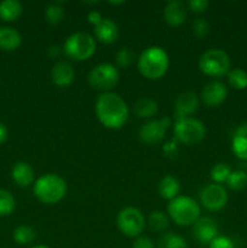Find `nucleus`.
<instances>
[{
	"mask_svg": "<svg viewBox=\"0 0 247 248\" xmlns=\"http://www.w3.org/2000/svg\"><path fill=\"white\" fill-rule=\"evenodd\" d=\"M96 115L99 123L110 130H119L127 121L130 110L127 103L115 92H103L96 101Z\"/></svg>",
	"mask_w": 247,
	"mask_h": 248,
	"instance_id": "1",
	"label": "nucleus"
},
{
	"mask_svg": "<svg viewBox=\"0 0 247 248\" xmlns=\"http://www.w3.org/2000/svg\"><path fill=\"white\" fill-rule=\"evenodd\" d=\"M137 67L144 78L159 80L166 74L170 67L169 55L160 46H149L138 57Z\"/></svg>",
	"mask_w": 247,
	"mask_h": 248,
	"instance_id": "2",
	"label": "nucleus"
},
{
	"mask_svg": "<svg viewBox=\"0 0 247 248\" xmlns=\"http://www.w3.org/2000/svg\"><path fill=\"white\" fill-rule=\"evenodd\" d=\"M33 191L40 202L45 205H55L67 194V182L58 174H44L34 182Z\"/></svg>",
	"mask_w": 247,
	"mask_h": 248,
	"instance_id": "3",
	"label": "nucleus"
},
{
	"mask_svg": "<svg viewBox=\"0 0 247 248\" xmlns=\"http://www.w3.org/2000/svg\"><path fill=\"white\" fill-rule=\"evenodd\" d=\"M167 212L176 224L190 227L200 218V206L194 199L182 195L170 201Z\"/></svg>",
	"mask_w": 247,
	"mask_h": 248,
	"instance_id": "4",
	"label": "nucleus"
},
{
	"mask_svg": "<svg viewBox=\"0 0 247 248\" xmlns=\"http://www.w3.org/2000/svg\"><path fill=\"white\" fill-rule=\"evenodd\" d=\"M199 69L211 78L224 77L230 70V57L222 48H210L199 58Z\"/></svg>",
	"mask_w": 247,
	"mask_h": 248,
	"instance_id": "5",
	"label": "nucleus"
},
{
	"mask_svg": "<svg viewBox=\"0 0 247 248\" xmlns=\"http://www.w3.org/2000/svg\"><path fill=\"white\" fill-rule=\"evenodd\" d=\"M63 51L68 57L77 62L86 61L96 51V40L90 34L77 31L68 36L63 45Z\"/></svg>",
	"mask_w": 247,
	"mask_h": 248,
	"instance_id": "6",
	"label": "nucleus"
},
{
	"mask_svg": "<svg viewBox=\"0 0 247 248\" xmlns=\"http://www.w3.org/2000/svg\"><path fill=\"white\" fill-rule=\"evenodd\" d=\"M177 140L185 145H194L200 143L206 136V127L202 121L195 118H186L176 121L173 127Z\"/></svg>",
	"mask_w": 247,
	"mask_h": 248,
	"instance_id": "7",
	"label": "nucleus"
},
{
	"mask_svg": "<svg viewBox=\"0 0 247 248\" xmlns=\"http://www.w3.org/2000/svg\"><path fill=\"white\" fill-rule=\"evenodd\" d=\"M116 224L119 230L128 237H139L145 228V218L140 210L125 207L118 213Z\"/></svg>",
	"mask_w": 247,
	"mask_h": 248,
	"instance_id": "8",
	"label": "nucleus"
},
{
	"mask_svg": "<svg viewBox=\"0 0 247 248\" xmlns=\"http://www.w3.org/2000/svg\"><path fill=\"white\" fill-rule=\"evenodd\" d=\"M119 78H120L119 70L113 64L101 63L92 68L87 80L93 89L103 92H110V90H113L118 84Z\"/></svg>",
	"mask_w": 247,
	"mask_h": 248,
	"instance_id": "9",
	"label": "nucleus"
},
{
	"mask_svg": "<svg viewBox=\"0 0 247 248\" xmlns=\"http://www.w3.org/2000/svg\"><path fill=\"white\" fill-rule=\"evenodd\" d=\"M171 124L172 120L169 116H164L159 120L148 121L138 131L139 140L144 142L145 144H157L164 140Z\"/></svg>",
	"mask_w": 247,
	"mask_h": 248,
	"instance_id": "10",
	"label": "nucleus"
},
{
	"mask_svg": "<svg viewBox=\"0 0 247 248\" xmlns=\"http://www.w3.org/2000/svg\"><path fill=\"white\" fill-rule=\"evenodd\" d=\"M201 205L208 211H219L227 205L228 193L222 184H207L200 193Z\"/></svg>",
	"mask_w": 247,
	"mask_h": 248,
	"instance_id": "11",
	"label": "nucleus"
},
{
	"mask_svg": "<svg viewBox=\"0 0 247 248\" xmlns=\"http://www.w3.org/2000/svg\"><path fill=\"white\" fill-rule=\"evenodd\" d=\"M193 235L201 245H210L218 236V224L213 218L200 217L193 225Z\"/></svg>",
	"mask_w": 247,
	"mask_h": 248,
	"instance_id": "12",
	"label": "nucleus"
},
{
	"mask_svg": "<svg viewBox=\"0 0 247 248\" xmlns=\"http://www.w3.org/2000/svg\"><path fill=\"white\" fill-rule=\"evenodd\" d=\"M200 106V99L198 94L191 91L182 92L178 94L176 99V110H174V118L177 121L182 119L190 118V115L198 111Z\"/></svg>",
	"mask_w": 247,
	"mask_h": 248,
	"instance_id": "13",
	"label": "nucleus"
},
{
	"mask_svg": "<svg viewBox=\"0 0 247 248\" xmlns=\"http://www.w3.org/2000/svg\"><path fill=\"white\" fill-rule=\"evenodd\" d=\"M228 96V89L222 81L213 80L208 82L201 90V99L207 107H217L225 101Z\"/></svg>",
	"mask_w": 247,
	"mask_h": 248,
	"instance_id": "14",
	"label": "nucleus"
},
{
	"mask_svg": "<svg viewBox=\"0 0 247 248\" xmlns=\"http://www.w3.org/2000/svg\"><path fill=\"white\" fill-rule=\"evenodd\" d=\"M51 79L56 86H69L75 79L74 68L69 62H65V61L57 62L51 70Z\"/></svg>",
	"mask_w": 247,
	"mask_h": 248,
	"instance_id": "15",
	"label": "nucleus"
},
{
	"mask_svg": "<svg viewBox=\"0 0 247 248\" xmlns=\"http://www.w3.org/2000/svg\"><path fill=\"white\" fill-rule=\"evenodd\" d=\"M186 5L179 0H172L166 4L164 9V18L170 26L178 27L186 19Z\"/></svg>",
	"mask_w": 247,
	"mask_h": 248,
	"instance_id": "16",
	"label": "nucleus"
},
{
	"mask_svg": "<svg viewBox=\"0 0 247 248\" xmlns=\"http://www.w3.org/2000/svg\"><path fill=\"white\" fill-rule=\"evenodd\" d=\"M11 176L15 183L17 186H22V188L31 186L34 182V179H35V173H34L33 167H31V164L26 161H19L15 164L14 169L11 171Z\"/></svg>",
	"mask_w": 247,
	"mask_h": 248,
	"instance_id": "17",
	"label": "nucleus"
},
{
	"mask_svg": "<svg viewBox=\"0 0 247 248\" xmlns=\"http://www.w3.org/2000/svg\"><path fill=\"white\" fill-rule=\"evenodd\" d=\"M94 35L101 43L113 44L119 36L118 24L110 18H103V21L94 27Z\"/></svg>",
	"mask_w": 247,
	"mask_h": 248,
	"instance_id": "18",
	"label": "nucleus"
},
{
	"mask_svg": "<svg viewBox=\"0 0 247 248\" xmlns=\"http://www.w3.org/2000/svg\"><path fill=\"white\" fill-rule=\"evenodd\" d=\"M232 149L239 159L247 160V123L241 124L235 130L232 140Z\"/></svg>",
	"mask_w": 247,
	"mask_h": 248,
	"instance_id": "19",
	"label": "nucleus"
},
{
	"mask_svg": "<svg viewBox=\"0 0 247 248\" xmlns=\"http://www.w3.org/2000/svg\"><path fill=\"white\" fill-rule=\"evenodd\" d=\"M22 36L16 29L10 27L0 28V50L14 51L21 46Z\"/></svg>",
	"mask_w": 247,
	"mask_h": 248,
	"instance_id": "20",
	"label": "nucleus"
},
{
	"mask_svg": "<svg viewBox=\"0 0 247 248\" xmlns=\"http://www.w3.org/2000/svg\"><path fill=\"white\" fill-rule=\"evenodd\" d=\"M181 191V183L178 179L172 174H167L160 181L159 183V194L165 200H173L177 196H179Z\"/></svg>",
	"mask_w": 247,
	"mask_h": 248,
	"instance_id": "21",
	"label": "nucleus"
},
{
	"mask_svg": "<svg viewBox=\"0 0 247 248\" xmlns=\"http://www.w3.org/2000/svg\"><path fill=\"white\" fill-rule=\"evenodd\" d=\"M23 12L22 4L17 0H4L0 2V18L6 22L16 21Z\"/></svg>",
	"mask_w": 247,
	"mask_h": 248,
	"instance_id": "22",
	"label": "nucleus"
},
{
	"mask_svg": "<svg viewBox=\"0 0 247 248\" xmlns=\"http://www.w3.org/2000/svg\"><path fill=\"white\" fill-rule=\"evenodd\" d=\"M157 106L156 101L152 98H140L136 102L135 107H133V110L135 114L138 118H150V116H154L157 113Z\"/></svg>",
	"mask_w": 247,
	"mask_h": 248,
	"instance_id": "23",
	"label": "nucleus"
},
{
	"mask_svg": "<svg viewBox=\"0 0 247 248\" xmlns=\"http://www.w3.org/2000/svg\"><path fill=\"white\" fill-rule=\"evenodd\" d=\"M159 248H188V242L176 232H166L159 239Z\"/></svg>",
	"mask_w": 247,
	"mask_h": 248,
	"instance_id": "24",
	"label": "nucleus"
},
{
	"mask_svg": "<svg viewBox=\"0 0 247 248\" xmlns=\"http://www.w3.org/2000/svg\"><path fill=\"white\" fill-rule=\"evenodd\" d=\"M36 239V232L29 225H19L14 232V240L18 245H31Z\"/></svg>",
	"mask_w": 247,
	"mask_h": 248,
	"instance_id": "25",
	"label": "nucleus"
},
{
	"mask_svg": "<svg viewBox=\"0 0 247 248\" xmlns=\"http://www.w3.org/2000/svg\"><path fill=\"white\" fill-rule=\"evenodd\" d=\"M65 11L64 7L62 6L58 2H52V4H48L45 9V18L47 21V23L56 26V24H60L61 22L64 19Z\"/></svg>",
	"mask_w": 247,
	"mask_h": 248,
	"instance_id": "26",
	"label": "nucleus"
},
{
	"mask_svg": "<svg viewBox=\"0 0 247 248\" xmlns=\"http://www.w3.org/2000/svg\"><path fill=\"white\" fill-rule=\"evenodd\" d=\"M148 224L154 232H164L169 228L170 219L162 211H154L149 215Z\"/></svg>",
	"mask_w": 247,
	"mask_h": 248,
	"instance_id": "27",
	"label": "nucleus"
},
{
	"mask_svg": "<svg viewBox=\"0 0 247 248\" xmlns=\"http://www.w3.org/2000/svg\"><path fill=\"white\" fill-rule=\"evenodd\" d=\"M228 81L234 89L244 90L247 87V72L241 68H234L228 73Z\"/></svg>",
	"mask_w": 247,
	"mask_h": 248,
	"instance_id": "28",
	"label": "nucleus"
},
{
	"mask_svg": "<svg viewBox=\"0 0 247 248\" xmlns=\"http://www.w3.org/2000/svg\"><path fill=\"white\" fill-rule=\"evenodd\" d=\"M16 208L14 195L5 189H0V217L10 216Z\"/></svg>",
	"mask_w": 247,
	"mask_h": 248,
	"instance_id": "29",
	"label": "nucleus"
},
{
	"mask_svg": "<svg viewBox=\"0 0 247 248\" xmlns=\"http://www.w3.org/2000/svg\"><path fill=\"white\" fill-rule=\"evenodd\" d=\"M230 173H232V169L229 165L225 162H217L211 170V178L216 184L227 183Z\"/></svg>",
	"mask_w": 247,
	"mask_h": 248,
	"instance_id": "30",
	"label": "nucleus"
},
{
	"mask_svg": "<svg viewBox=\"0 0 247 248\" xmlns=\"http://www.w3.org/2000/svg\"><path fill=\"white\" fill-rule=\"evenodd\" d=\"M136 60V53L135 51L132 50L128 46H125V47H121L120 50L116 52L115 55V63L118 67L120 68H128Z\"/></svg>",
	"mask_w": 247,
	"mask_h": 248,
	"instance_id": "31",
	"label": "nucleus"
},
{
	"mask_svg": "<svg viewBox=\"0 0 247 248\" xmlns=\"http://www.w3.org/2000/svg\"><path fill=\"white\" fill-rule=\"evenodd\" d=\"M227 184L232 190H241L247 186V174L244 171H232Z\"/></svg>",
	"mask_w": 247,
	"mask_h": 248,
	"instance_id": "32",
	"label": "nucleus"
},
{
	"mask_svg": "<svg viewBox=\"0 0 247 248\" xmlns=\"http://www.w3.org/2000/svg\"><path fill=\"white\" fill-rule=\"evenodd\" d=\"M193 31L198 38H205L210 33V23L206 18H198L193 24Z\"/></svg>",
	"mask_w": 247,
	"mask_h": 248,
	"instance_id": "33",
	"label": "nucleus"
},
{
	"mask_svg": "<svg viewBox=\"0 0 247 248\" xmlns=\"http://www.w3.org/2000/svg\"><path fill=\"white\" fill-rule=\"evenodd\" d=\"M208 248H235L234 242L227 236H217L210 245Z\"/></svg>",
	"mask_w": 247,
	"mask_h": 248,
	"instance_id": "34",
	"label": "nucleus"
},
{
	"mask_svg": "<svg viewBox=\"0 0 247 248\" xmlns=\"http://www.w3.org/2000/svg\"><path fill=\"white\" fill-rule=\"evenodd\" d=\"M210 2L207 0H189L186 6L194 12H203L208 7Z\"/></svg>",
	"mask_w": 247,
	"mask_h": 248,
	"instance_id": "35",
	"label": "nucleus"
},
{
	"mask_svg": "<svg viewBox=\"0 0 247 248\" xmlns=\"http://www.w3.org/2000/svg\"><path fill=\"white\" fill-rule=\"evenodd\" d=\"M132 248H155L152 239L148 236H139L133 242Z\"/></svg>",
	"mask_w": 247,
	"mask_h": 248,
	"instance_id": "36",
	"label": "nucleus"
},
{
	"mask_svg": "<svg viewBox=\"0 0 247 248\" xmlns=\"http://www.w3.org/2000/svg\"><path fill=\"white\" fill-rule=\"evenodd\" d=\"M87 19H89V22L92 26L96 27L103 21V16H102L101 12L97 11V10H92V11H90L89 14H87Z\"/></svg>",
	"mask_w": 247,
	"mask_h": 248,
	"instance_id": "37",
	"label": "nucleus"
},
{
	"mask_svg": "<svg viewBox=\"0 0 247 248\" xmlns=\"http://www.w3.org/2000/svg\"><path fill=\"white\" fill-rule=\"evenodd\" d=\"M7 137H9V131L4 124L0 123V144H2L7 140Z\"/></svg>",
	"mask_w": 247,
	"mask_h": 248,
	"instance_id": "38",
	"label": "nucleus"
},
{
	"mask_svg": "<svg viewBox=\"0 0 247 248\" xmlns=\"http://www.w3.org/2000/svg\"><path fill=\"white\" fill-rule=\"evenodd\" d=\"M60 53H61V48L58 47V46H51V47L48 48V55H50L51 58L58 57Z\"/></svg>",
	"mask_w": 247,
	"mask_h": 248,
	"instance_id": "39",
	"label": "nucleus"
},
{
	"mask_svg": "<svg viewBox=\"0 0 247 248\" xmlns=\"http://www.w3.org/2000/svg\"><path fill=\"white\" fill-rule=\"evenodd\" d=\"M109 4H111V5H123L124 1H109Z\"/></svg>",
	"mask_w": 247,
	"mask_h": 248,
	"instance_id": "40",
	"label": "nucleus"
},
{
	"mask_svg": "<svg viewBox=\"0 0 247 248\" xmlns=\"http://www.w3.org/2000/svg\"><path fill=\"white\" fill-rule=\"evenodd\" d=\"M31 248H50L48 246H45V245H38V246H34Z\"/></svg>",
	"mask_w": 247,
	"mask_h": 248,
	"instance_id": "41",
	"label": "nucleus"
}]
</instances>
